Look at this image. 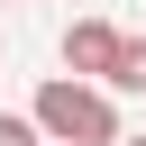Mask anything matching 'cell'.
<instances>
[{"label":"cell","instance_id":"cell-1","mask_svg":"<svg viewBox=\"0 0 146 146\" xmlns=\"http://www.w3.org/2000/svg\"><path fill=\"white\" fill-rule=\"evenodd\" d=\"M27 119H36L55 146H119V110H110V91L82 82V73H55V82L36 91Z\"/></svg>","mask_w":146,"mask_h":146},{"label":"cell","instance_id":"cell-2","mask_svg":"<svg viewBox=\"0 0 146 146\" xmlns=\"http://www.w3.org/2000/svg\"><path fill=\"white\" fill-rule=\"evenodd\" d=\"M64 64L82 82H100V91H146V36H119L110 18H73Z\"/></svg>","mask_w":146,"mask_h":146},{"label":"cell","instance_id":"cell-3","mask_svg":"<svg viewBox=\"0 0 146 146\" xmlns=\"http://www.w3.org/2000/svg\"><path fill=\"white\" fill-rule=\"evenodd\" d=\"M0 146H46V128L36 119H0Z\"/></svg>","mask_w":146,"mask_h":146},{"label":"cell","instance_id":"cell-4","mask_svg":"<svg viewBox=\"0 0 146 146\" xmlns=\"http://www.w3.org/2000/svg\"><path fill=\"white\" fill-rule=\"evenodd\" d=\"M119 146H146V137H119Z\"/></svg>","mask_w":146,"mask_h":146}]
</instances>
